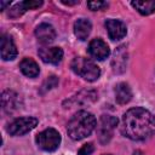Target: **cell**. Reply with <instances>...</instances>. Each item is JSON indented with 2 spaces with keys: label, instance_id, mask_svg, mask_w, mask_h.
Wrapping results in <instances>:
<instances>
[{
  "label": "cell",
  "instance_id": "9a60e30c",
  "mask_svg": "<svg viewBox=\"0 0 155 155\" xmlns=\"http://www.w3.org/2000/svg\"><path fill=\"white\" fill-rule=\"evenodd\" d=\"M92 24L86 18H80L74 23V34L79 40H86L91 33Z\"/></svg>",
  "mask_w": 155,
  "mask_h": 155
},
{
  "label": "cell",
  "instance_id": "484cf974",
  "mask_svg": "<svg viewBox=\"0 0 155 155\" xmlns=\"http://www.w3.org/2000/svg\"><path fill=\"white\" fill-rule=\"evenodd\" d=\"M105 155H109V154H105Z\"/></svg>",
  "mask_w": 155,
  "mask_h": 155
},
{
  "label": "cell",
  "instance_id": "603a6c76",
  "mask_svg": "<svg viewBox=\"0 0 155 155\" xmlns=\"http://www.w3.org/2000/svg\"><path fill=\"white\" fill-rule=\"evenodd\" d=\"M10 4H11V1H0V10L5 11V8L7 6H10Z\"/></svg>",
  "mask_w": 155,
  "mask_h": 155
},
{
  "label": "cell",
  "instance_id": "277c9868",
  "mask_svg": "<svg viewBox=\"0 0 155 155\" xmlns=\"http://www.w3.org/2000/svg\"><path fill=\"white\" fill-rule=\"evenodd\" d=\"M35 140L40 149L45 151H54L61 144V134L54 128H46L36 136Z\"/></svg>",
  "mask_w": 155,
  "mask_h": 155
},
{
  "label": "cell",
  "instance_id": "ac0fdd59",
  "mask_svg": "<svg viewBox=\"0 0 155 155\" xmlns=\"http://www.w3.org/2000/svg\"><path fill=\"white\" fill-rule=\"evenodd\" d=\"M131 5L140 15H144V16L155 12V0H149V1H132Z\"/></svg>",
  "mask_w": 155,
  "mask_h": 155
},
{
  "label": "cell",
  "instance_id": "8992f818",
  "mask_svg": "<svg viewBox=\"0 0 155 155\" xmlns=\"http://www.w3.org/2000/svg\"><path fill=\"white\" fill-rule=\"evenodd\" d=\"M117 125V119L111 115H102L97 132H98V139L102 144L108 143L113 137V131Z\"/></svg>",
  "mask_w": 155,
  "mask_h": 155
},
{
  "label": "cell",
  "instance_id": "5b68a950",
  "mask_svg": "<svg viewBox=\"0 0 155 155\" xmlns=\"http://www.w3.org/2000/svg\"><path fill=\"white\" fill-rule=\"evenodd\" d=\"M38 119L36 117H31V116H27V117H18L16 120H13L8 127H7V132L11 136H23L25 133H28L29 131H31L33 128H35V126L38 125Z\"/></svg>",
  "mask_w": 155,
  "mask_h": 155
},
{
  "label": "cell",
  "instance_id": "6da1fadb",
  "mask_svg": "<svg viewBox=\"0 0 155 155\" xmlns=\"http://www.w3.org/2000/svg\"><path fill=\"white\" fill-rule=\"evenodd\" d=\"M121 132L132 140L147 139L155 133V117L144 108H132L122 116Z\"/></svg>",
  "mask_w": 155,
  "mask_h": 155
},
{
  "label": "cell",
  "instance_id": "7402d4cb",
  "mask_svg": "<svg viewBox=\"0 0 155 155\" xmlns=\"http://www.w3.org/2000/svg\"><path fill=\"white\" fill-rule=\"evenodd\" d=\"M58 84V80H57V78L56 76H50L45 82H44V85H42V87H44V90H51V88H53L56 85Z\"/></svg>",
  "mask_w": 155,
  "mask_h": 155
},
{
  "label": "cell",
  "instance_id": "52a82bcc",
  "mask_svg": "<svg viewBox=\"0 0 155 155\" xmlns=\"http://www.w3.org/2000/svg\"><path fill=\"white\" fill-rule=\"evenodd\" d=\"M97 99V92L94 90H82L78 94L73 96L70 99H68L64 105L67 104V108L76 107V105H86L90 103H93Z\"/></svg>",
  "mask_w": 155,
  "mask_h": 155
},
{
  "label": "cell",
  "instance_id": "5bb4252c",
  "mask_svg": "<svg viewBox=\"0 0 155 155\" xmlns=\"http://www.w3.org/2000/svg\"><path fill=\"white\" fill-rule=\"evenodd\" d=\"M1 104H2V109L6 113H13L16 109H18L19 107V97L16 92L13 91H4L1 94Z\"/></svg>",
  "mask_w": 155,
  "mask_h": 155
},
{
  "label": "cell",
  "instance_id": "9c48e42d",
  "mask_svg": "<svg viewBox=\"0 0 155 155\" xmlns=\"http://www.w3.org/2000/svg\"><path fill=\"white\" fill-rule=\"evenodd\" d=\"M88 52L93 58L98 61H103L110 54L109 46L102 39H93L88 45Z\"/></svg>",
  "mask_w": 155,
  "mask_h": 155
},
{
  "label": "cell",
  "instance_id": "ba28073f",
  "mask_svg": "<svg viewBox=\"0 0 155 155\" xmlns=\"http://www.w3.org/2000/svg\"><path fill=\"white\" fill-rule=\"evenodd\" d=\"M38 53L42 62L50 64H58L63 58V50L61 47H40Z\"/></svg>",
  "mask_w": 155,
  "mask_h": 155
},
{
  "label": "cell",
  "instance_id": "d4e9b609",
  "mask_svg": "<svg viewBox=\"0 0 155 155\" xmlns=\"http://www.w3.org/2000/svg\"><path fill=\"white\" fill-rule=\"evenodd\" d=\"M133 155H143V153H142L140 150H136V151L133 153Z\"/></svg>",
  "mask_w": 155,
  "mask_h": 155
},
{
  "label": "cell",
  "instance_id": "3957f363",
  "mask_svg": "<svg viewBox=\"0 0 155 155\" xmlns=\"http://www.w3.org/2000/svg\"><path fill=\"white\" fill-rule=\"evenodd\" d=\"M71 70L87 81H94L101 75L99 67L91 59L85 57H75L70 63Z\"/></svg>",
  "mask_w": 155,
  "mask_h": 155
},
{
  "label": "cell",
  "instance_id": "30bf717a",
  "mask_svg": "<svg viewBox=\"0 0 155 155\" xmlns=\"http://www.w3.org/2000/svg\"><path fill=\"white\" fill-rule=\"evenodd\" d=\"M108 35L111 40H120L126 35V25L119 19H107L104 23Z\"/></svg>",
  "mask_w": 155,
  "mask_h": 155
},
{
  "label": "cell",
  "instance_id": "d6986e66",
  "mask_svg": "<svg viewBox=\"0 0 155 155\" xmlns=\"http://www.w3.org/2000/svg\"><path fill=\"white\" fill-rule=\"evenodd\" d=\"M124 48H125L124 46H120V47L115 51V54H114L113 68H114V71H116V73L124 71V67L121 65L120 62H122V64L125 65V64H126V61H127V58H126V52H125Z\"/></svg>",
  "mask_w": 155,
  "mask_h": 155
},
{
  "label": "cell",
  "instance_id": "7c38bea8",
  "mask_svg": "<svg viewBox=\"0 0 155 155\" xmlns=\"http://www.w3.org/2000/svg\"><path fill=\"white\" fill-rule=\"evenodd\" d=\"M35 36L41 44H50L56 38V30L51 24L41 23L35 29Z\"/></svg>",
  "mask_w": 155,
  "mask_h": 155
},
{
  "label": "cell",
  "instance_id": "e0dca14e",
  "mask_svg": "<svg viewBox=\"0 0 155 155\" xmlns=\"http://www.w3.org/2000/svg\"><path fill=\"white\" fill-rule=\"evenodd\" d=\"M19 68H21V71L28 78H36L40 73V69L38 67L36 62L33 61L31 58L22 59L21 63H19Z\"/></svg>",
  "mask_w": 155,
  "mask_h": 155
},
{
  "label": "cell",
  "instance_id": "2e32d148",
  "mask_svg": "<svg viewBox=\"0 0 155 155\" xmlns=\"http://www.w3.org/2000/svg\"><path fill=\"white\" fill-rule=\"evenodd\" d=\"M115 99L119 104H126L132 98V91L126 82H120L115 86Z\"/></svg>",
  "mask_w": 155,
  "mask_h": 155
},
{
  "label": "cell",
  "instance_id": "7a4b0ae2",
  "mask_svg": "<svg viewBox=\"0 0 155 155\" xmlns=\"http://www.w3.org/2000/svg\"><path fill=\"white\" fill-rule=\"evenodd\" d=\"M97 125L96 117L85 110L78 111L74 114V116L70 119L67 126V132L69 137L74 140H80L92 133Z\"/></svg>",
  "mask_w": 155,
  "mask_h": 155
},
{
  "label": "cell",
  "instance_id": "cb8c5ba5",
  "mask_svg": "<svg viewBox=\"0 0 155 155\" xmlns=\"http://www.w3.org/2000/svg\"><path fill=\"white\" fill-rule=\"evenodd\" d=\"M62 2H63L64 5H76V4H79L80 1H79V0H75V1H65V0H62Z\"/></svg>",
  "mask_w": 155,
  "mask_h": 155
},
{
  "label": "cell",
  "instance_id": "8fae6325",
  "mask_svg": "<svg viewBox=\"0 0 155 155\" xmlns=\"http://www.w3.org/2000/svg\"><path fill=\"white\" fill-rule=\"evenodd\" d=\"M42 5V1L40 0H25L16 4L10 11H8V17L11 18H17L22 16L27 10H33L36 7H40Z\"/></svg>",
  "mask_w": 155,
  "mask_h": 155
},
{
  "label": "cell",
  "instance_id": "ffe728a7",
  "mask_svg": "<svg viewBox=\"0 0 155 155\" xmlns=\"http://www.w3.org/2000/svg\"><path fill=\"white\" fill-rule=\"evenodd\" d=\"M87 6H88L90 10L97 11V10H102L103 7H107L108 6V2L107 1H88L87 2Z\"/></svg>",
  "mask_w": 155,
  "mask_h": 155
},
{
  "label": "cell",
  "instance_id": "44dd1931",
  "mask_svg": "<svg viewBox=\"0 0 155 155\" xmlns=\"http://www.w3.org/2000/svg\"><path fill=\"white\" fill-rule=\"evenodd\" d=\"M93 150H94L93 144L92 143H87V144H84L80 148V150L78 151V155H90V154L93 153Z\"/></svg>",
  "mask_w": 155,
  "mask_h": 155
},
{
  "label": "cell",
  "instance_id": "4fadbf2b",
  "mask_svg": "<svg viewBox=\"0 0 155 155\" xmlns=\"http://www.w3.org/2000/svg\"><path fill=\"white\" fill-rule=\"evenodd\" d=\"M1 58L4 61H12L17 56V48L16 45L10 35H2L1 36Z\"/></svg>",
  "mask_w": 155,
  "mask_h": 155
}]
</instances>
